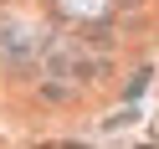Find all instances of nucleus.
Instances as JSON below:
<instances>
[{"label": "nucleus", "mask_w": 159, "mask_h": 149, "mask_svg": "<svg viewBox=\"0 0 159 149\" xmlns=\"http://www.w3.org/2000/svg\"><path fill=\"white\" fill-rule=\"evenodd\" d=\"M46 67H52V72H62V77H98L103 72V62H98V57H77L72 46H46Z\"/></svg>", "instance_id": "1"}]
</instances>
